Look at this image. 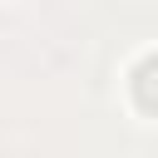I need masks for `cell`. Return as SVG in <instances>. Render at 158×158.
Segmentation results:
<instances>
[{
  "label": "cell",
  "instance_id": "cell-1",
  "mask_svg": "<svg viewBox=\"0 0 158 158\" xmlns=\"http://www.w3.org/2000/svg\"><path fill=\"white\" fill-rule=\"evenodd\" d=\"M133 99H138V109L158 114V54H148V59L133 69Z\"/></svg>",
  "mask_w": 158,
  "mask_h": 158
}]
</instances>
